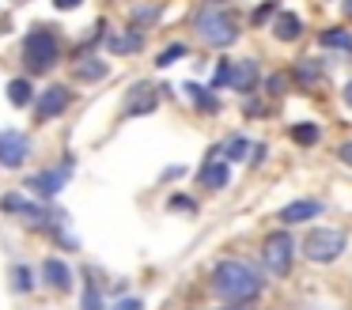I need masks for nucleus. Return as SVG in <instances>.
<instances>
[{
    "label": "nucleus",
    "instance_id": "36",
    "mask_svg": "<svg viewBox=\"0 0 352 310\" xmlns=\"http://www.w3.org/2000/svg\"><path fill=\"white\" fill-rule=\"evenodd\" d=\"M344 12H349V15H352V0H344Z\"/></svg>",
    "mask_w": 352,
    "mask_h": 310
},
{
    "label": "nucleus",
    "instance_id": "4",
    "mask_svg": "<svg viewBox=\"0 0 352 310\" xmlns=\"http://www.w3.org/2000/svg\"><path fill=\"white\" fill-rule=\"evenodd\" d=\"M341 250H344V231H337V227H314L303 239V254L311 261H322V265L341 257Z\"/></svg>",
    "mask_w": 352,
    "mask_h": 310
},
{
    "label": "nucleus",
    "instance_id": "32",
    "mask_svg": "<svg viewBox=\"0 0 352 310\" xmlns=\"http://www.w3.org/2000/svg\"><path fill=\"white\" fill-rule=\"evenodd\" d=\"M273 12H276V4H261V8H258V15H254V19H258V23H265L269 15H273Z\"/></svg>",
    "mask_w": 352,
    "mask_h": 310
},
{
    "label": "nucleus",
    "instance_id": "19",
    "mask_svg": "<svg viewBox=\"0 0 352 310\" xmlns=\"http://www.w3.org/2000/svg\"><path fill=\"white\" fill-rule=\"evenodd\" d=\"M186 95H190L193 102L201 106V110H208V113H212V110H220V98H212L205 87H197V83H186Z\"/></svg>",
    "mask_w": 352,
    "mask_h": 310
},
{
    "label": "nucleus",
    "instance_id": "29",
    "mask_svg": "<svg viewBox=\"0 0 352 310\" xmlns=\"http://www.w3.org/2000/svg\"><path fill=\"white\" fill-rule=\"evenodd\" d=\"M337 159H341L344 166H352V140H344L341 148H337Z\"/></svg>",
    "mask_w": 352,
    "mask_h": 310
},
{
    "label": "nucleus",
    "instance_id": "30",
    "mask_svg": "<svg viewBox=\"0 0 352 310\" xmlns=\"http://www.w3.org/2000/svg\"><path fill=\"white\" fill-rule=\"evenodd\" d=\"M284 83H288L284 76H269V83H265V87L273 91V95H280V91H284Z\"/></svg>",
    "mask_w": 352,
    "mask_h": 310
},
{
    "label": "nucleus",
    "instance_id": "14",
    "mask_svg": "<svg viewBox=\"0 0 352 310\" xmlns=\"http://www.w3.org/2000/svg\"><path fill=\"white\" fill-rule=\"evenodd\" d=\"M8 102H12V106H31V102H34V87H31V80L16 76V80L8 83Z\"/></svg>",
    "mask_w": 352,
    "mask_h": 310
},
{
    "label": "nucleus",
    "instance_id": "35",
    "mask_svg": "<svg viewBox=\"0 0 352 310\" xmlns=\"http://www.w3.org/2000/svg\"><path fill=\"white\" fill-rule=\"evenodd\" d=\"M223 310H254V307H243V302H239V307H223Z\"/></svg>",
    "mask_w": 352,
    "mask_h": 310
},
{
    "label": "nucleus",
    "instance_id": "21",
    "mask_svg": "<svg viewBox=\"0 0 352 310\" xmlns=\"http://www.w3.org/2000/svg\"><path fill=\"white\" fill-rule=\"evenodd\" d=\"M296 80L303 83V87H311V83L318 80V60H299V65H296Z\"/></svg>",
    "mask_w": 352,
    "mask_h": 310
},
{
    "label": "nucleus",
    "instance_id": "23",
    "mask_svg": "<svg viewBox=\"0 0 352 310\" xmlns=\"http://www.w3.org/2000/svg\"><path fill=\"white\" fill-rule=\"evenodd\" d=\"M12 287H16V291H31L34 287V276H31L27 265H16V269H12Z\"/></svg>",
    "mask_w": 352,
    "mask_h": 310
},
{
    "label": "nucleus",
    "instance_id": "11",
    "mask_svg": "<svg viewBox=\"0 0 352 310\" xmlns=\"http://www.w3.org/2000/svg\"><path fill=\"white\" fill-rule=\"evenodd\" d=\"M228 181H231V170L220 163V159H212V163L201 166V186H208V189H223Z\"/></svg>",
    "mask_w": 352,
    "mask_h": 310
},
{
    "label": "nucleus",
    "instance_id": "6",
    "mask_svg": "<svg viewBox=\"0 0 352 310\" xmlns=\"http://www.w3.org/2000/svg\"><path fill=\"white\" fill-rule=\"evenodd\" d=\"M27 159H31V140H27L19 129H0V166L16 170Z\"/></svg>",
    "mask_w": 352,
    "mask_h": 310
},
{
    "label": "nucleus",
    "instance_id": "22",
    "mask_svg": "<svg viewBox=\"0 0 352 310\" xmlns=\"http://www.w3.org/2000/svg\"><path fill=\"white\" fill-rule=\"evenodd\" d=\"M231 80H235V65H231V60H220V65H216V72H212V87L220 91V87H228Z\"/></svg>",
    "mask_w": 352,
    "mask_h": 310
},
{
    "label": "nucleus",
    "instance_id": "33",
    "mask_svg": "<svg viewBox=\"0 0 352 310\" xmlns=\"http://www.w3.org/2000/svg\"><path fill=\"white\" fill-rule=\"evenodd\" d=\"M54 4L61 8V12H72V8H80V4H84V0H54Z\"/></svg>",
    "mask_w": 352,
    "mask_h": 310
},
{
    "label": "nucleus",
    "instance_id": "1",
    "mask_svg": "<svg viewBox=\"0 0 352 310\" xmlns=\"http://www.w3.org/2000/svg\"><path fill=\"white\" fill-rule=\"evenodd\" d=\"M212 287H216V295H223L231 302H250L261 291V276L246 261L228 257V261H220L212 269Z\"/></svg>",
    "mask_w": 352,
    "mask_h": 310
},
{
    "label": "nucleus",
    "instance_id": "10",
    "mask_svg": "<svg viewBox=\"0 0 352 310\" xmlns=\"http://www.w3.org/2000/svg\"><path fill=\"white\" fill-rule=\"evenodd\" d=\"M318 212H322L318 201H292V204L280 208V219L284 223H307V219H314Z\"/></svg>",
    "mask_w": 352,
    "mask_h": 310
},
{
    "label": "nucleus",
    "instance_id": "25",
    "mask_svg": "<svg viewBox=\"0 0 352 310\" xmlns=\"http://www.w3.org/2000/svg\"><path fill=\"white\" fill-rule=\"evenodd\" d=\"M178 57H186V45H182V42H175V45H167V49H163V53H160V60H155V65H160V68H167V65H170V60H178Z\"/></svg>",
    "mask_w": 352,
    "mask_h": 310
},
{
    "label": "nucleus",
    "instance_id": "2",
    "mask_svg": "<svg viewBox=\"0 0 352 310\" xmlns=\"http://www.w3.org/2000/svg\"><path fill=\"white\" fill-rule=\"evenodd\" d=\"M197 30H201V38H205L208 45H231V42H239V19H235V12H231L223 0H208L205 8L197 12Z\"/></svg>",
    "mask_w": 352,
    "mask_h": 310
},
{
    "label": "nucleus",
    "instance_id": "17",
    "mask_svg": "<svg viewBox=\"0 0 352 310\" xmlns=\"http://www.w3.org/2000/svg\"><path fill=\"white\" fill-rule=\"evenodd\" d=\"M133 102H129V113H148V110H155V106H160V95H155L152 87H137L133 91Z\"/></svg>",
    "mask_w": 352,
    "mask_h": 310
},
{
    "label": "nucleus",
    "instance_id": "3",
    "mask_svg": "<svg viewBox=\"0 0 352 310\" xmlns=\"http://www.w3.org/2000/svg\"><path fill=\"white\" fill-rule=\"evenodd\" d=\"M57 57H61V42H57L54 30L34 27L31 34L23 38V60H27L31 72H50V68L57 65Z\"/></svg>",
    "mask_w": 352,
    "mask_h": 310
},
{
    "label": "nucleus",
    "instance_id": "7",
    "mask_svg": "<svg viewBox=\"0 0 352 310\" xmlns=\"http://www.w3.org/2000/svg\"><path fill=\"white\" fill-rule=\"evenodd\" d=\"M292 246H296V242H292L288 234H269V239H265L261 257H265V269L273 272V276H288V269H292Z\"/></svg>",
    "mask_w": 352,
    "mask_h": 310
},
{
    "label": "nucleus",
    "instance_id": "27",
    "mask_svg": "<svg viewBox=\"0 0 352 310\" xmlns=\"http://www.w3.org/2000/svg\"><path fill=\"white\" fill-rule=\"evenodd\" d=\"M246 151H250V144H246V140H243V136H235V140H231V144H228V159H243V155H246Z\"/></svg>",
    "mask_w": 352,
    "mask_h": 310
},
{
    "label": "nucleus",
    "instance_id": "24",
    "mask_svg": "<svg viewBox=\"0 0 352 310\" xmlns=\"http://www.w3.org/2000/svg\"><path fill=\"white\" fill-rule=\"evenodd\" d=\"M84 310H102V291L91 276H87V291H84Z\"/></svg>",
    "mask_w": 352,
    "mask_h": 310
},
{
    "label": "nucleus",
    "instance_id": "18",
    "mask_svg": "<svg viewBox=\"0 0 352 310\" xmlns=\"http://www.w3.org/2000/svg\"><path fill=\"white\" fill-rule=\"evenodd\" d=\"M322 45H329V49H344L349 53L352 49V34L344 27H329L326 34H322Z\"/></svg>",
    "mask_w": 352,
    "mask_h": 310
},
{
    "label": "nucleus",
    "instance_id": "12",
    "mask_svg": "<svg viewBox=\"0 0 352 310\" xmlns=\"http://www.w3.org/2000/svg\"><path fill=\"white\" fill-rule=\"evenodd\" d=\"M273 30H276V38H280V42H296V38L303 34V23H299V15L280 12V15H276V23H273Z\"/></svg>",
    "mask_w": 352,
    "mask_h": 310
},
{
    "label": "nucleus",
    "instance_id": "26",
    "mask_svg": "<svg viewBox=\"0 0 352 310\" xmlns=\"http://www.w3.org/2000/svg\"><path fill=\"white\" fill-rule=\"evenodd\" d=\"M133 19H137V23H152V19H160V4L137 8V12H133Z\"/></svg>",
    "mask_w": 352,
    "mask_h": 310
},
{
    "label": "nucleus",
    "instance_id": "15",
    "mask_svg": "<svg viewBox=\"0 0 352 310\" xmlns=\"http://www.w3.org/2000/svg\"><path fill=\"white\" fill-rule=\"evenodd\" d=\"M292 140H296L299 148H314V144L322 140V129L314 125V121H299V125H292Z\"/></svg>",
    "mask_w": 352,
    "mask_h": 310
},
{
    "label": "nucleus",
    "instance_id": "28",
    "mask_svg": "<svg viewBox=\"0 0 352 310\" xmlns=\"http://www.w3.org/2000/svg\"><path fill=\"white\" fill-rule=\"evenodd\" d=\"M170 208H178V212H197V204H193L190 197H175V201H170Z\"/></svg>",
    "mask_w": 352,
    "mask_h": 310
},
{
    "label": "nucleus",
    "instance_id": "8",
    "mask_svg": "<svg viewBox=\"0 0 352 310\" xmlns=\"http://www.w3.org/2000/svg\"><path fill=\"white\" fill-rule=\"evenodd\" d=\"M69 102H72L69 87L54 83V87H46V91L38 95V106H34V113H38V121H50V118H57V113L69 110Z\"/></svg>",
    "mask_w": 352,
    "mask_h": 310
},
{
    "label": "nucleus",
    "instance_id": "5",
    "mask_svg": "<svg viewBox=\"0 0 352 310\" xmlns=\"http://www.w3.org/2000/svg\"><path fill=\"white\" fill-rule=\"evenodd\" d=\"M76 170V159H61L57 166H50V170H42V174H34V178H27V186L34 189L38 197H57L65 189V181H69V174Z\"/></svg>",
    "mask_w": 352,
    "mask_h": 310
},
{
    "label": "nucleus",
    "instance_id": "31",
    "mask_svg": "<svg viewBox=\"0 0 352 310\" xmlns=\"http://www.w3.org/2000/svg\"><path fill=\"white\" fill-rule=\"evenodd\" d=\"M114 310H144V302H140V299H122Z\"/></svg>",
    "mask_w": 352,
    "mask_h": 310
},
{
    "label": "nucleus",
    "instance_id": "13",
    "mask_svg": "<svg viewBox=\"0 0 352 310\" xmlns=\"http://www.w3.org/2000/svg\"><path fill=\"white\" fill-rule=\"evenodd\" d=\"M107 45L114 53H137L140 45H144V34H140V30H125V34H110L107 38Z\"/></svg>",
    "mask_w": 352,
    "mask_h": 310
},
{
    "label": "nucleus",
    "instance_id": "20",
    "mask_svg": "<svg viewBox=\"0 0 352 310\" xmlns=\"http://www.w3.org/2000/svg\"><path fill=\"white\" fill-rule=\"evenodd\" d=\"M76 76H80V80H102V76H107V65L95 60V57H87V60H80Z\"/></svg>",
    "mask_w": 352,
    "mask_h": 310
},
{
    "label": "nucleus",
    "instance_id": "9",
    "mask_svg": "<svg viewBox=\"0 0 352 310\" xmlns=\"http://www.w3.org/2000/svg\"><path fill=\"white\" fill-rule=\"evenodd\" d=\"M42 276H46V284L57 287V291H69L72 287V269L61 261V257H50V261L42 265Z\"/></svg>",
    "mask_w": 352,
    "mask_h": 310
},
{
    "label": "nucleus",
    "instance_id": "16",
    "mask_svg": "<svg viewBox=\"0 0 352 310\" xmlns=\"http://www.w3.org/2000/svg\"><path fill=\"white\" fill-rule=\"evenodd\" d=\"M235 83L239 91H254V83H258V65H254V60H239L235 65Z\"/></svg>",
    "mask_w": 352,
    "mask_h": 310
},
{
    "label": "nucleus",
    "instance_id": "34",
    "mask_svg": "<svg viewBox=\"0 0 352 310\" xmlns=\"http://www.w3.org/2000/svg\"><path fill=\"white\" fill-rule=\"evenodd\" d=\"M344 102H349V106H352V80H349V83H344Z\"/></svg>",
    "mask_w": 352,
    "mask_h": 310
}]
</instances>
